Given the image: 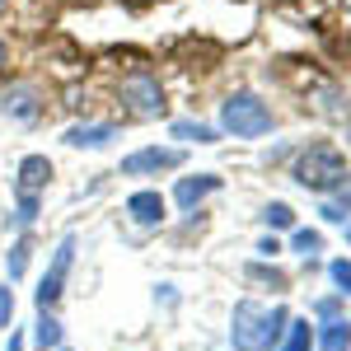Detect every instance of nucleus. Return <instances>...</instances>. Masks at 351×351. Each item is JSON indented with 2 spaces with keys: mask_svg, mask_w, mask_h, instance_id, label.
Instances as JSON below:
<instances>
[{
  "mask_svg": "<svg viewBox=\"0 0 351 351\" xmlns=\"http://www.w3.org/2000/svg\"><path fill=\"white\" fill-rule=\"evenodd\" d=\"M286 324H291V314H286L281 304H276V309H263L258 300H239V304H234L230 342H234V351H276Z\"/></svg>",
  "mask_w": 351,
  "mask_h": 351,
  "instance_id": "f257e3e1",
  "label": "nucleus"
},
{
  "mask_svg": "<svg viewBox=\"0 0 351 351\" xmlns=\"http://www.w3.org/2000/svg\"><path fill=\"white\" fill-rule=\"evenodd\" d=\"M291 178L309 192H337L342 178H347V160H342V150H337L332 141H314V145H304L295 155Z\"/></svg>",
  "mask_w": 351,
  "mask_h": 351,
  "instance_id": "f03ea898",
  "label": "nucleus"
},
{
  "mask_svg": "<svg viewBox=\"0 0 351 351\" xmlns=\"http://www.w3.org/2000/svg\"><path fill=\"white\" fill-rule=\"evenodd\" d=\"M271 127H276V112H271L258 94H248V89L230 94V99L220 104V132L239 136V141H258V136H267Z\"/></svg>",
  "mask_w": 351,
  "mask_h": 351,
  "instance_id": "7ed1b4c3",
  "label": "nucleus"
},
{
  "mask_svg": "<svg viewBox=\"0 0 351 351\" xmlns=\"http://www.w3.org/2000/svg\"><path fill=\"white\" fill-rule=\"evenodd\" d=\"M122 104L136 112V117H160L164 112V84L150 75V71H132L122 80Z\"/></svg>",
  "mask_w": 351,
  "mask_h": 351,
  "instance_id": "20e7f679",
  "label": "nucleus"
},
{
  "mask_svg": "<svg viewBox=\"0 0 351 351\" xmlns=\"http://www.w3.org/2000/svg\"><path fill=\"white\" fill-rule=\"evenodd\" d=\"M71 263H75V234H66V239L56 243L52 267L43 271V281H38V309H52L56 300L66 295V276H71Z\"/></svg>",
  "mask_w": 351,
  "mask_h": 351,
  "instance_id": "39448f33",
  "label": "nucleus"
},
{
  "mask_svg": "<svg viewBox=\"0 0 351 351\" xmlns=\"http://www.w3.org/2000/svg\"><path fill=\"white\" fill-rule=\"evenodd\" d=\"M188 160L183 150H173V145H145V150H136L122 160V173L127 178H145V173H164V169H178V164Z\"/></svg>",
  "mask_w": 351,
  "mask_h": 351,
  "instance_id": "423d86ee",
  "label": "nucleus"
},
{
  "mask_svg": "<svg viewBox=\"0 0 351 351\" xmlns=\"http://www.w3.org/2000/svg\"><path fill=\"white\" fill-rule=\"evenodd\" d=\"M0 112L14 117V122H38V112H43V94H38L33 84H10V89L0 94Z\"/></svg>",
  "mask_w": 351,
  "mask_h": 351,
  "instance_id": "0eeeda50",
  "label": "nucleus"
},
{
  "mask_svg": "<svg viewBox=\"0 0 351 351\" xmlns=\"http://www.w3.org/2000/svg\"><path fill=\"white\" fill-rule=\"evenodd\" d=\"M47 183H52V160L47 155H24L19 160V173H14V192L19 197H38Z\"/></svg>",
  "mask_w": 351,
  "mask_h": 351,
  "instance_id": "6e6552de",
  "label": "nucleus"
},
{
  "mask_svg": "<svg viewBox=\"0 0 351 351\" xmlns=\"http://www.w3.org/2000/svg\"><path fill=\"white\" fill-rule=\"evenodd\" d=\"M211 192H220V173H192V178H178V188H173V202L183 206V211H197Z\"/></svg>",
  "mask_w": 351,
  "mask_h": 351,
  "instance_id": "1a4fd4ad",
  "label": "nucleus"
},
{
  "mask_svg": "<svg viewBox=\"0 0 351 351\" xmlns=\"http://www.w3.org/2000/svg\"><path fill=\"white\" fill-rule=\"evenodd\" d=\"M164 211H169V202H164L155 188L132 192V197H127V216H132L136 225H145V230H150V225H164Z\"/></svg>",
  "mask_w": 351,
  "mask_h": 351,
  "instance_id": "9d476101",
  "label": "nucleus"
},
{
  "mask_svg": "<svg viewBox=\"0 0 351 351\" xmlns=\"http://www.w3.org/2000/svg\"><path fill=\"white\" fill-rule=\"evenodd\" d=\"M108 141H117L112 122H80V127L66 132V145H75V150H104Z\"/></svg>",
  "mask_w": 351,
  "mask_h": 351,
  "instance_id": "9b49d317",
  "label": "nucleus"
},
{
  "mask_svg": "<svg viewBox=\"0 0 351 351\" xmlns=\"http://www.w3.org/2000/svg\"><path fill=\"white\" fill-rule=\"evenodd\" d=\"M314 347H324V351H351V324H347V319H328L324 332H314Z\"/></svg>",
  "mask_w": 351,
  "mask_h": 351,
  "instance_id": "f8f14e48",
  "label": "nucleus"
},
{
  "mask_svg": "<svg viewBox=\"0 0 351 351\" xmlns=\"http://www.w3.org/2000/svg\"><path fill=\"white\" fill-rule=\"evenodd\" d=\"M276 351H314V328H309V319H291L286 332H281V342H276Z\"/></svg>",
  "mask_w": 351,
  "mask_h": 351,
  "instance_id": "ddd939ff",
  "label": "nucleus"
},
{
  "mask_svg": "<svg viewBox=\"0 0 351 351\" xmlns=\"http://www.w3.org/2000/svg\"><path fill=\"white\" fill-rule=\"evenodd\" d=\"M33 347H38V351H56V347H61V324H56L52 309L38 314V324H33Z\"/></svg>",
  "mask_w": 351,
  "mask_h": 351,
  "instance_id": "4468645a",
  "label": "nucleus"
},
{
  "mask_svg": "<svg viewBox=\"0 0 351 351\" xmlns=\"http://www.w3.org/2000/svg\"><path fill=\"white\" fill-rule=\"evenodd\" d=\"M324 220H332V225H347L351 216V173L342 178V188H337V202H324V211H319Z\"/></svg>",
  "mask_w": 351,
  "mask_h": 351,
  "instance_id": "2eb2a0df",
  "label": "nucleus"
},
{
  "mask_svg": "<svg viewBox=\"0 0 351 351\" xmlns=\"http://www.w3.org/2000/svg\"><path fill=\"white\" fill-rule=\"evenodd\" d=\"M173 136H178V141H197V145H211V141H216V127L183 117V122H173Z\"/></svg>",
  "mask_w": 351,
  "mask_h": 351,
  "instance_id": "dca6fc26",
  "label": "nucleus"
},
{
  "mask_svg": "<svg viewBox=\"0 0 351 351\" xmlns=\"http://www.w3.org/2000/svg\"><path fill=\"white\" fill-rule=\"evenodd\" d=\"M263 220H267V230H295V211L286 202H267L263 206Z\"/></svg>",
  "mask_w": 351,
  "mask_h": 351,
  "instance_id": "f3484780",
  "label": "nucleus"
},
{
  "mask_svg": "<svg viewBox=\"0 0 351 351\" xmlns=\"http://www.w3.org/2000/svg\"><path fill=\"white\" fill-rule=\"evenodd\" d=\"M248 281H263V286H271V291H286V286H291L286 271L267 267V263H248Z\"/></svg>",
  "mask_w": 351,
  "mask_h": 351,
  "instance_id": "a211bd4d",
  "label": "nucleus"
},
{
  "mask_svg": "<svg viewBox=\"0 0 351 351\" xmlns=\"http://www.w3.org/2000/svg\"><path fill=\"white\" fill-rule=\"evenodd\" d=\"M291 248H295L300 258H314V253H324V234L319 230H295L291 234Z\"/></svg>",
  "mask_w": 351,
  "mask_h": 351,
  "instance_id": "6ab92c4d",
  "label": "nucleus"
},
{
  "mask_svg": "<svg viewBox=\"0 0 351 351\" xmlns=\"http://www.w3.org/2000/svg\"><path fill=\"white\" fill-rule=\"evenodd\" d=\"M5 271H10V281H19L28 271V239H19L10 253H5Z\"/></svg>",
  "mask_w": 351,
  "mask_h": 351,
  "instance_id": "aec40b11",
  "label": "nucleus"
},
{
  "mask_svg": "<svg viewBox=\"0 0 351 351\" xmlns=\"http://www.w3.org/2000/svg\"><path fill=\"white\" fill-rule=\"evenodd\" d=\"M38 211H43V202H38V197H19V206H14V230H28V225H33V220H38Z\"/></svg>",
  "mask_w": 351,
  "mask_h": 351,
  "instance_id": "412c9836",
  "label": "nucleus"
},
{
  "mask_svg": "<svg viewBox=\"0 0 351 351\" xmlns=\"http://www.w3.org/2000/svg\"><path fill=\"white\" fill-rule=\"evenodd\" d=\"M328 276H332V286H337V295H351V263H347V258H337V263H328Z\"/></svg>",
  "mask_w": 351,
  "mask_h": 351,
  "instance_id": "4be33fe9",
  "label": "nucleus"
},
{
  "mask_svg": "<svg viewBox=\"0 0 351 351\" xmlns=\"http://www.w3.org/2000/svg\"><path fill=\"white\" fill-rule=\"evenodd\" d=\"M10 319H14V291L0 286V324H10Z\"/></svg>",
  "mask_w": 351,
  "mask_h": 351,
  "instance_id": "5701e85b",
  "label": "nucleus"
},
{
  "mask_svg": "<svg viewBox=\"0 0 351 351\" xmlns=\"http://www.w3.org/2000/svg\"><path fill=\"white\" fill-rule=\"evenodd\" d=\"M314 314H319V319H332V314H337V300H319Z\"/></svg>",
  "mask_w": 351,
  "mask_h": 351,
  "instance_id": "b1692460",
  "label": "nucleus"
},
{
  "mask_svg": "<svg viewBox=\"0 0 351 351\" xmlns=\"http://www.w3.org/2000/svg\"><path fill=\"white\" fill-rule=\"evenodd\" d=\"M258 253H263V258H276V253H281V243H276V239H271V234H267V239L258 243Z\"/></svg>",
  "mask_w": 351,
  "mask_h": 351,
  "instance_id": "393cba45",
  "label": "nucleus"
},
{
  "mask_svg": "<svg viewBox=\"0 0 351 351\" xmlns=\"http://www.w3.org/2000/svg\"><path fill=\"white\" fill-rule=\"evenodd\" d=\"M5 351H24V332H10V347Z\"/></svg>",
  "mask_w": 351,
  "mask_h": 351,
  "instance_id": "a878e982",
  "label": "nucleus"
},
{
  "mask_svg": "<svg viewBox=\"0 0 351 351\" xmlns=\"http://www.w3.org/2000/svg\"><path fill=\"white\" fill-rule=\"evenodd\" d=\"M0 66H5V43H0Z\"/></svg>",
  "mask_w": 351,
  "mask_h": 351,
  "instance_id": "bb28decb",
  "label": "nucleus"
},
{
  "mask_svg": "<svg viewBox=\"0 0 351 351\" xmlns=\"http://www.w3.org/2000/svg\"><path fill=\"white\" fill-rule=\"evenodd\" d=\"M347 243H351V225H347Z\"/></svg>",
  "mask_w": 351,
  "mask_h": 351,
  "instance_id": "cd10ccee",
  "label": "nucleus"
},
{
  "mask_svg": "<svg viewBox=\"0 0 351 351\" xmlns=\"http://www.w3.org/2000/svg\"><path fill=\"white\" fill-rule=\"evenodd\" d=\"M5 5H10V0H0V10H5Z\"/></svg>",
  "mask_w": 351,
  "mask_h": 351,
  "instance_id": "c85d7f7f",
  "label": "nucleus"
},
{
  "mask_svg": "<svg viewBox=\"0 0 351 351\" xmlns=\"http://www.w3.org/2000/svg\"><path fill=\"white\" fill-rule=\"evenodd\" d=\"M347 145H351V132H347Z\"/></svg>",
  "mask_w": 351,
  "mask_h": 351,
  "instance_id": "c756f323",
  "label": "nucleus"
},
{
  "mask_svg": "<svg viewBox=\"0 0 351 351\" xmlns=\"http://www.w3.org/2000/svg\"><path fill=\"white\" fill-rule=\"evenodd\" d=\"M56 351H61V347H56Z\"/></svg>",
  "mask_w": 351,
  "mask_h": 351,
  "instance_id": "7c9ffc66",
  "label": "nucleus"
}]
</instances>
